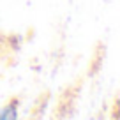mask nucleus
I'll use <instances>...</instances> for the list:
<instances>
[{
  "label": "nucleus",
  "mask_w": 120,
  "mask_h": 120,
  "mask_svg": "<svg viewBox=\"0 0 120 120\" xmlns=\"http://www.w3.org/2000/svg\"><path fill=\"white\" fill-rule=\"evenodd\" d=\"M16 101H12L11 104H7L2 111H0V120H16Z\"/></svg>",
  "instance_id": "1"
}]
</instances>
